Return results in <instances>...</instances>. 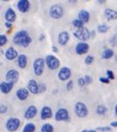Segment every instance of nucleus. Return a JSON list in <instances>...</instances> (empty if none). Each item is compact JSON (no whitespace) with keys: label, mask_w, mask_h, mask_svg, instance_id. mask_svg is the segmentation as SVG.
Returning a JSON list of instances; mask_svg holds the SVG:
<instances>
[{"label":"nucleus","mask_w":117,"mask_h":132,"mask_svg":"<svg viewBox=\"0 0 117 132\" xmlns=\"http://www.w3.org/2000/svg\"><path fill=\"white\" fill-rule=\"evenodd\" d=\"M49 15L54 19H60L64 16V9L60 4H53L50 7Z\"/></svg>","instance_id":"obj_1"},{"label":"nucleus","mask_w":117,"mask_h":132,"mask_svg":"<svg viewBox=\"0 0 117 132\" xmlns=\"http://www.w3.org/2000/svg\"><path fill=\"white\" fill-rule=\"evenodd\" d=\"M74 112L76 116L80 118H84L88 115V109H87V105L81 102H79L74 106Z\"/></svg>","instance_id":"obj_2"},{"label":"nucleus","mask_w":117,"mask_h":132,"mask_svg":"<svg viewBox=\"0 0 117 132\" xmlns=\"http://www.w3.org/2000/svg\"><path fill=\"white\" fill-rule=\"evenodd\" d=\"M45 65H46V60L43 58H38L33 61V71L37 76H40L44 72Z\"/></svg>","instance_id":"obj_3"},{"label":"nucleus","mask_w":117,"mask_h":132,"mask_svg":"<svg viewBox=\"0 0 117 132\" xmlns=\"http://www.w3.org/2000/svg\"><path fill=\"white\" fill-rule=\"evenodd\" d=\"M46 64L49 69H51V70H56V69L60 68V62L58 58L55 57L54 55L49 54L46 58Z\"/></svg>","instance_id":"obj_4"},{"label":"nucleus","mask_w":117,"mask_h":132,"mask_svg":"<svg viewBox=\"0 0 117 132\" xmlns=\"http://www.w3.org/2000/svg\"><path fill=\"white\" fill-rule=\"evenodd\" d=\"M20 120L17 117H11L7 120L5 123V127L7 129L8 131L10 132H14L18 130L20 127Z\"/></svg>","instance_id":"obj_5"},{"label":"nucleus","mask_w":117,"mask_h":132,"mask_svg":"<svg viewBox=\"0 0 117 132\" xmlns=\"http://www.w3.org/2000/svg\"><path fill=\"white\" fill-rule=\"evenodd\" d=\"M73 35L76 39L81 40V42H85L87 39H89L90 32L87 27H82L80 29H77V30L73 32Z\"/></svg>","instance_id":"obj_6"},{"label":"nucleus","mask_w":117,"mask_h":132,"mask_svg":"<svg viewBox=\"0 0 117 132\" xmlns=\"http://www.w3.org/2000/svg\"><path fill=\"white\" fill-rule=\"evenodd\" d=\"M28 32L24 30L19 31L18 32L15 33V35L13 36V43L18 45V46H22L23 42L24 41L26 38L28 36Z\"/></svg>","instance_id":"obj_7"},{"label":"nucleus","mask_w":117,"mask_h":132,"mask_svg":"<svg viewBox=\"0 0 117 132\" xmlns=\"http://www.w3.org/2000/svg\"><path fill=\"white\" fill-rule=\"evenodd\" d=\"M72 75V71L69 68H66V67H64V68H60V71L58 73V78L60 80H62V81H65V80H68L69 78L71 77Z\"/></svg>","instance_id":"obj_8"},{"label":"nucleus","mask_w":117,"mask_h":132,"mask_svg":"<svg viewBox=\"0 0 117 132\" xmlns=\"http://www.w3.org/2000/svg\"><path fill=\"white\" fill-rule=\"evenodd\" d=\"M55 120L57 122L60 121H68L69 120V113L66 109L61 108L58 109L57 112L55 113Z\"/></svg>","instance_id":"obj_9"},{"label":"nucleus","mask_w":117,"mask_h":132,"mask_svg":"<svg viewBox=\"0 0 117 132\" xmlns=\"http://www.w3.org/2000/svg\"><path fill=\"white\" fill-rule=\"evenodd\" d=\"M6 80L8 82H12V83H16L19 80V73L15 69H10L5 75Z\"/></svg>","instance_id":"obj_10"},{"label":"nucleus","mask_w":117,"mask_h":132,"mask_svg":"<svg viewBox=\"0 0 117 132\" xmlns=\"http://www.w3.org/2000/svg\"><path fill=\"white\" fill-rule=\"evenodd\" d=\"M89 50V45L86 42H79L75 46V52L79 55L85 54L88 52Z\"/></svg>","instance_id":"obj_11"},{"label":"nucleus","mask_w":117,"mask_h":132,"mask_svg":"<svg viewBox=\"0 0 117 132\" xmlns=\"http://www.w3.org/2000/svg\"><path fill=\"white\" fill-rule=\"evenodd\" d=\"M31 4L28 0H19L17 3L18 10L22 13H26L30 10Z\"/></svg>","instance_id":"obj_12"},{"label":"nucleus","mask_w":117,"mask_h":132,"mask_svg":"<svg viewBox=\"0 0 117 132\" xmlns=\"http://www.w3.org/2000/svg\"><path fill=\"white\" fill-rule=\"evenodd\" d=\"M4 19L9 23L12 24L13 22H15L16 19H17V14H16L15 11L12 8H8L4 13Z\"/></svg>","instance_id":"obj_13"},{"label":"nucleus","mask_w":117,"mask_h":132,"mask_svg":"<svg viewBox=\"0 0 117 132\" xmlns=\"http://www.w3.org/2000/svg\"><path fill=\"white\" fill-rule=\"evenodd\" d=\"M38 113V109L36 108V106L34 105H31V106H29L27 109H26V112H24V118L26 119H32L34 116L37 115Z\"/></svg>","instance_id":"obj_14"},{"label":"nucleus","mask_w":117,"mask_h":132,"mask_svg":"<svg viewBox=\"0 0 117 132\" xmlns=\"http://www.w3.org/2000/svg\"><path fill=\"white\" fill-rule=\"evenodd\" d=\"M28 90L29 92L31 94H34V95H37V94L39 93V85L37 83L35 80H30L28 81Z\"/></svg>","instance_id":"obj_15"},{"label":"nucleus","mask_w":117,"mask_h":132,"mask_svg":"<svg viewBox=\"0 0 117 132\" xmlns=\"http://www.w3.org/2000/svg\"><path fill=\"white\" fill-rule=\"evenodd\" d=\"M4 55H5V58L8 60H13L15 59H18L19 56V53H18V51L13 47H9L7 50L5 51Z\"/></svg>","instance_id":"obj_16"},{"label":"nucleus","mask_w":117,"mask_h":132,"mask_svg":"<svg viewBox=\"0 0 117 132\" xmlns=\"http://www.w3.org/2000/svg\"><path fill=\"white\" fill-rule=\"evenodd\" d=\"M69 39H70V36H69V33L67 32H60L58 36V42L60 46H66L67 44V42L69 41Z\"/></svg>","instance_id":"obj_17"},{"label":"nucleus","mask_w":117,"mask_h":132,"mask_svg":"<svg viewBox=\"0 0 117 132\" xmlns=\"http://www.w3.org/2000/svg\"><path fill=\"white\" fill-rule=\"evenodd\" d=\"M29 90L24 88H19L16 92V96L18 97V99L20 101H26L29 96Z\"/></svg>","instance_id":"obj_18"},{"label":"nucleus","mask_w":117,"mask_h":132,"mask_svg":"<svg viewBox=\"0 0 117 132\" xmlns=\"http://www.w3.org/2000/svg\"><path fill=\"white\" fill-rule=\"evenodd\" d=\"M53 116V111L52 109L48 106H45L41 109V113H40V117L42 120L49 119Z\"/></svg>","instance_id":"obj_19"},{"label":"nucleus","mask_w":117,"mask_h":132,"mask_svg":"<svg viewBox=\"0 0 117 132\" xmlns=\"http://www.w3.org/2000/svg\"><path fill=\"white\" fill-rule=\"evenodd\" d=\"M13 83L8 81H2L0 84V89H1V92L3 94H9L12 91L13 88Z\"/></svg>","instance_id":"obj_20"},{"label":"nucleus","mask_w":117,"mask_h":132,"mask_svg":"<svg viewBox=\"0 0 117 132\" xmlns=\"http://www.w3.org/2000/svg\"><path fill=\"white\" fill-rule=\"evenodd\" d=\"M105 17L108 21H112V20H114L117 19V12L116 11L113 10V9L110 8H107L104 12Z\"/></svg>","instance_id":"obj_21"},{"label":"nucleus","mask_w":117,"mask_h":132,"mask_svg":"<svg viewBox=\"0 0 117 132\" xmlns=\"http://www.w3.org/2000/svg\"><path fill=\"white\" fill-rule=\"evenodd\" d=\"M27 56L26 54H20L18 58V66L20 68H26L27 66Z\"/></svg>","instance_id":"obj_22"},{"label":"nucleus","mask_w":117,"mask_h":132,"mask_svg":"<svg viewBox=\"0 0 117 132\" xmlns=\"http://www.w3.org/2000/svg\"><path fill=\"white\" fill-rule=\"evenodd\" d=\"M79 16V19H80L81 21L83 22L84 24L87 23L89 21V19H90V14L89 12H87L86 10H81L78 14Z\"/></svg>","instance_id":"obj_23"},{"label":"nucleus","mask_w":117,"mask_h":132,"mask_svg":"<svg viewBox=\"0 0 117 132\" xmlns=\"http://www.w3.org/2000/svg\"><path fill=\"white\" fill-rule=\"evenodd\" d=\"M114 51L110 48H107L102 52V57L104 60H109V59H111L112 57H114Z\"/></svg>","instance_id":"obj_24"},{"label":"nucleus","mask_w":117,"mask_h":132,"mask_svg":"<svg viewBox=\"0 0 117 132\" xmlns=\"http://www.w3.org/2000/svg\"><path fill=\"white\" fill-rule=\"evenodd\" d=\"M35 130H36V126L33 123L30 122V123L26 124V126L24 127L22 132H34Z\"/></svg>","instance_id":"obj_25"},{"label":"nucleus","mask_w":117,"mask_h":132,"mask_svg":"<svg viewBox=\"0 0 117 132\" xmlns=\"http://www.w3.org/2000/svg\"><path fill=\"white\" fill-rule=\"evenodd\" d=\"M107 111V107L104 106V105H99L96 108V113L100 116H102V115H105Z\"/></svg>","instance_id":"obj_26"},{"label":"nucleus","mask_w":117,"mask_h":132,"mask_svg":"<svg viewBox=\"0 0 117 132\" xmlns=\"http://www.w3.org/2000/svg\"><path fill=\"white\" fill-rule=\"evenodd\" d=\"M41 132H53V127L50 123H45L41 127Z\"/></svg>","instance_id":"obj_27"},{"label":"nucleus","mask_w":117,"mask_h":132,"mask_svg":"<svg viewBox=\"0 0 117 132\" xmlns=\"http://www.w3.org/2000/svg\"><path fill=\"white\" fill-rule=\"evenodd\" d=\"M73 26H74V27L78 28V29H80L82 27H85L84 26V23L81 21L80 19H74L73 21Z\"/></svg>","instance_id":"obj_28"},{"label":"nucleus","mask_w":117,"mask_h":132,"mask_svg":"<svg viewBox=\"0 0 117 132\" xmlns=\"http://www.w3.org/2000/svg\"><path fill=\"white\" fill-rule=\"evenodd\" d=\"M97 30H98V32L101 33H106L107 31H108V26H107L106 24H100V26H98Z\"/></svg>","instance_id":"obj_29"},{"label":"nucleus","mask_w":117,"mask_h":132,"mask_svg":"<svg viewBox=\"0 0 117 132\" xmlns=\"http://www.w3.org/2000/svg\"><path fill=\"white\" fill-rule=\"evenodd\" d=\"M7 42H8V39L6 35H4V34L0 35V46H3L7 43Z\"/></svg>","instance_id":"obj_30"},{"label":"nucleus","mask_w":117,"mask_h":132,"mask_svg":"<svg viewBox=\"0 0 117 132\" xmlns=\"http://www.w3.org/2000/svg\"><path fill=\"white\" fill-rule=\"evenodd\" d=\"M31 38L28 35V36L26 38V39H24V41L23 42L21 46H23V47H28L31 45Z\"/></svg>","instance_id":"obj_31"},{"label":"nucleus","mask_w":117,"mask_h":132,"mask_svg":"<svg viewBox=\"0 0 117 132\" xmlns=\"http://www.w3.org/2000/svg\"><path fill=\"white\" fill-rule=\"evenodd\" d=\"M94 61V57L93 55H88V56L86 57V59H85V63L87 65H91L93 64Z\"/></svg>","instance_id":"obj_32"},{"label":"nucleus","mask_w":117,"mask_h":132,"mask_svg":"<svg viewBox=\"0 0 117 132\" xmlns=\"http://www.w3.org/2000/svg\"><path fill=\"white\" fill-rule=\"evenodd\" d=\"M109 42L112 46H117V33L114 34L113 36L111 37V39H109Z\"/></svg>","instance_id":"obj_33"},{"label":"nucleus","mask_w":117,"mask_h":132,"mask_svg":"<svg viewBox=\"0 0 117 132\" xmlns=\"http://www.w3.org/2000/svg\"><path fill=\"white\" fill-rule=\"evenodd\" d=\"M96 130H98V131H102V132H107V131H110V130H111V127H108V126H104V127H97V128H96Z\"/></svg>","instance_id":"obj_34"},{"label":"nucleus","mask_w":117,"mask_h":132,"mask_svg":"<svg viewBox=\"0 0 117 132\" xmlns=\"http://www.w3.org/2000/svg\"><path fill=\"white\" fill-rule=\"evenodd\" d=\"M86 84H87V82H86V80H85V79L83 77H80V78H79V79H78V85L80 87H84Z\"/></svg>","instance_id":"obj_35"},{"label":"nucleus","mask_w":117,"mask_h":132,"mask_svg":"<svg viewBox=\"0 0 117 132\" xmlns=\"http://www.w3.org/2000/svg\"><path fill=\"white\" fill-rule=\"evenodd\" d=\"M107 77L109 80H114V75L112 70H107Z\"/></svg>","instance_id":"obj_36"},{"label":"nucleus","mask_w":117,"mask_h":132,"mask_svg":"<svg viewBox=\"0 0 117 132\" xmlns=\"http://www.w3.org/2000/svg\"><path fill=\"white\" fill-rule=\"evenodd\" d=\"M73 88V80H69L66 84V90L71 91Z\"/></svg>","instance_id":"obj_37"},{"label":"nucleus","mask_w":117,"mask_h":132,"mask_svg":"<svg viewBox=\"0 0 117 132\" xmlns=\"http://www.w3.org/2000/svg\"><path fill=\"white\" fill-rule=\"evenodd\" d=\"M7 111H8L7 106H5V105H4V104H1V106H0V113L4 114L7 112Z\"/></svg>","instance_id":"obj_38"},{"label":"nucleus","mask_w":117,"mask_h":132,"mask_svg":"<svg viewBox=\"0 0 117 132\" xmlns=\"http://www.w3.org/2000/svg\"><path fill=\"white\" fill-rule=\"evenodd\" d=\"M46 90V86L45 83H40L39 84V93H44Z\"/></svg>","instance_id":"obj_39"},{"label":"nucleus","mask_w":117,"mask_h":132,"mask_svg":"<svg viewBox=\"0 0 117 132\" xmlns=\"http://www.w3.org/2000/svg\"><path fill=\"white\" fill-rule=\"evenodd\" d=\"M84 79H85V80H86L87 84H90V83H92V81H93V79H92V77L90 75H85Z\"/></svg>","instance_id":"obj_40"},{"label":"nucleus","mask_w":117,"mask_h":132,"mask_svg":"<svg viewBox=\"0 0 117 132\" xmlns=\"http://www.w3.org/2000/svg\"><path fill=\"white\" fill-rule=\"evenodd\" d=\"M100 81L105 84H108L109 83V79L108 78H104V77H100Z\"/></svg>","instance_id":"obj_41"},{"label":"nucleus","mask_w":117,"mask_h":132,"mask_svg":"<svg viewBox=\"0 0 117 132\" xmlns=\"http://www.w3.org/2000/svg\"><path fill=\"white\" fill-rule=\"evenodd\" d=\"M5 26L7 28H9V29H11L12 27V23H9V22H5Z\"/></svg>","instance_id":"obj_42"},{"label":"nucleus","mask_w":117,"mask_h":132,"mask_svg":"<svg viewBox=\"0 0 117 132\" xmlns=\"http://www.w3.org/2000/svg\"><path fill=\"white\" fill-rule=\"evenodd\" d=\"M111 126H112V127H115V128H117V121H115V122H111Z\"/></svg>","instance_id":"obj_43"},{"label":"nucleus","mask_w":117,"mask_h":132,"mask_svg":"<svg viewBox=\"0 0 117 132\" xmlns=\"http://www.w3.org/2000/svg\"><path fill=\"white\" fill-rule=\"evenodd\" d=\"M52 48H53V51L54 53H58V48H57V46H52Z\"/></svg>","instance_id":"obj_44"},{"label":"nucleus","mask_w":117,"mask_h":132,"mask_svg":"<svg viewBox=\"0 0 117 132\" xmlns=\"http://www.w3.org/2000/svg\"><path fill=\"white\" fill-rule=\"evenodd\" d=\"M114 111H115V114H116V116H117V104H116L115 108H114Z\"/></svg>","instance_id":"obj_45"},{"label":"nucleus","mask_w":117,"mask_h":132,"mask_svg":"<svg viewBox=\"0 0 117 132\" xmlns=\"http://www.w3.org/2000/svg\"><path fill=\"white\" fill-rule=\"evenodd\" d=\"M99 3H105V1H103V0H99Z\"/></svg>","instance_id":"obj_46"},{"label":"nucleus","mask_w":117,"mask_h":132,"mask_svg":"<svg viewBox=\"0 0 117 132\" xmlns=\"http://www.w3.org/2000/svg\"><path fill=\"white\" fill-rule=\"evenodd\" d=\"M88 132H96V130H94V129H91V130H89Z\"/></svg>","instance_id":"obj_47"},{"label":"nucleus","mask_w":117,"mask_h":132,"mask_svg":"<svg viewBox=\"0 0 117 132\" xmlns=\"http://www.w3.org/2000/svg\"><path fill=\"white\" fill-rule=\"evenodd\" d=\"M81 132H88V131H87V130H86V129H84V130H82Z\"/></svg>","instance_id":"obj_48"},{"label":"nucleus","mask_w":117,"mask_h":132,"mask_svg":"<svg viewBox=\"0 0 117 132\" xmlns=\"http://www.w3.org/2000/svg\"><path fill=\"white\" fill-rule=\"evenodd\" d=\"M115 60H116V61H117V55H116V58H115Z\"/></svg>","instance_id":"obj_49"}]
</instances>
